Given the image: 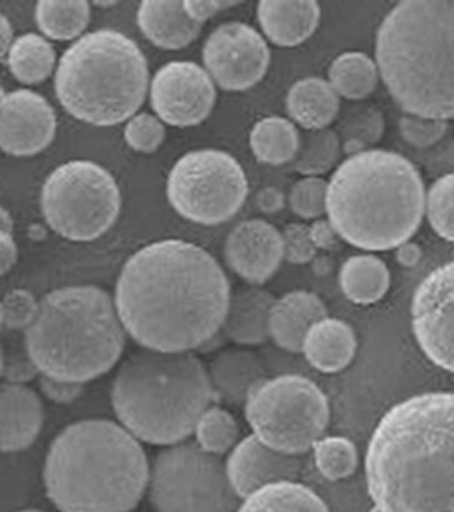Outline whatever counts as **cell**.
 I'll return each instance as SVG.
<instances>
[{
	"label": "cell",
	"mask_w": 454,
	"mask_h": 512,
	"mask_svg": "<svg viewBox=\"0 0 454 512\" xmlns=\"http://www.w3.org/2000/svg\"><path fill=\"white\" fill-rule=\"evenodd\" d=\"M4 326V308H2V301H0V330Z\"/></svg>",
	"instance_id": "obj_55"
},
{
	"label": "cell",
	"mask_w": 454,
	"mask_h": 512,
	"mask_svg": "<svg viewBox=\"0 0 454 512\" xmlns=\"http://www.w3.org/2000/svg\"><path fill=\"white\" fill-rule=\"evenodd\" d=\"M147 494L156 512H236L241 502L227 478L226 461L188 441L156 456Z\"/></svg>",
	"instance_id": "obj_11"
},
{
	"label": "cell",
	"mask_w": 454,
	"mask_h": 512,
	"mask_svg": "<svg viewBox=\"0 0 454 512\" xmlns=\"http://www.w3.org/2000/svg\"><path fill=\"white\" fill-rule=\"evenodd\" d=\"M376 65L405 115L454 118V0H405L383 19Z\"/></svg>",
	"instance_id": "obj_5"
},
{
	"label": "cell",
	"mask_w": 454,
	"mask_h": 512,
	"mask_svg": "<svg viewBox=\"0 0 454 512\" xmlns=\"http://www.w3.org/2000/svg\"><path fill=\"white\" fill-rule=\"evenodd\" d=\"M284 238V258L292 265H304L315 258L316 248L309 233V227L303 224H289L282 234Z\"/></svg>",
	"instance_id": "obj_42"
},
{
	"label": "cell",
	"mask_w": 454,
	"mask_h": 512,
	"mask_svg": "<svg viewBox=\"0 0 454 512\" xmlns=\"http://www.w3.org/2000/svg\"><path fill=\"white\" fill-rule=\"evenodd\" d=\"M340 134L344 139V152L347 158L366 151L367 146H374L385 130V120L381 111L369 106H359L350 111L349 115L340 123Z\"/></svg>",
	"instance_id": "obj_36"
},
{
	"label": "cell",
	"mask_w": 454,
	"mask_h": 512,
	"mask_svg": "<svg viewBox=\"0 0 454 512\" xmlns=\"http://www.w3.org/2000/svg\"><path fill=\"white\" fill-rule=\"evenodd\" d=\"M357 350V337L354 328L326 316L309 328L304 338L303 352L309 366L320 373L333 374L344 371L349 366Z\"/></svg>",
	"instance_id": "obj_25"
},
{
	"label": "cell",
	"mask_w": 454,
	"mask_h": 512,
	"mask_svg": "<svg viewBox=\"0 0 454 512\" xmlns=\"http://www.w3.org/2000/svg\"><path fill=\"white\" fill-rule=\"evenodd\" d=\"M41 210L48 226L62 238L88 243L117 222L122 193L110 171L99 164L70 161L45 181Z\"/></svg>",
	"instance_id": "obj_10"
},
{
	"label": "cell",
	"mask_w": 454,
	"mask_h": 512,
	"mask_svg": "<svg viewBox=\"0 0 454 512\" xmlns=\"http://www.w3.org/2000/svg\"><path fill=\"white\" fill-rule=\"evenodd\" d=\"M207 373L216 398L231 405H245L251 391L267 379L260 355L248 349L222 350L210 362Z\"/></svg>",
	"instance_id": "obj_21"
},
{
	"label": "cell",
	"mask_w": 454,
	"mask_h": 512,
	"mask_svg": "<svg viewBox=\"0 0 454 512\" xmlns=\"http://www.w3.org/2000/svg\"><path fill=\"white\" fill-rule=\"evenodd\" d=\"M398 127L403 139L417 149H431L439 144L448 132V122L415 117V115H403Z\"/></svg>",
	"instance_id": "obj_40"
},
{
	"label": "cell",
	"mask_w": 454,
	"mask_h": 512,
	"mask_svg": "<svg viewBox=\"0 0 454 512\" xmlns=\"http://www.w3.org/2000/svg\"><path fill=\"white\" fill-rule=\"evenodd\" d=\"M151 465L137 437L113 420H79L53 439L43 466L60 512H130L147 494Z\"/></svg>",
	"instance_id": "obj_3"
},
{
	"label": "cell",
	"mask_w": 454,
	"mask_h": 512,
	"mask_svg": "<svg viewBox=\"0 0 454 512\" xmlns=\"http://www.w3.org/2000/svg\"><path fill=\"white\" fill-rule=\"evenodd\" d=\"M424 214V180L396 152L350 156L328 183V222L338 238L361 250H395L417 233Z\"/></svg>",
	"instance_id": "obj_4"
},
{
	"label": "cell",
	"mask_w": 454,
	"mask_h": 512,
	"mask_svg": "<svg viewBox=\"0 0 454 512\" xmlns=\"http://www.w3.org/2000/svg\"><path fill=\"white\" fill-rule=\"evenodd\" d=\"M255 202H257L258 209L265 212V214H275V212H280V210L284 209L286 197H284V193L277 190V188L267 187L262 188V190L257 193Z\"/></svg>",
	"instance_id": "obj_49"
},
{
	"label": "cell",
	"mask_w": 454,
	"mask_h": 512,
	"mask_svg": "<svg viewBox=\"0 0 454 512\" xmlns=\"http://www.w3.org/2000/svg\"><path fill=\"white\" fill-rule=\"evenodd\" d=\"M226 472L231 487L243 501L270 483L296 482L301 461L297 456L268 448L251 434L241 439L227 456Z\"/></svg>",
	"instance_id": "obj_18"
},
{
	"label": "cell",
	"mask_w": 454,
	"mask_h": 512,
	"mask_svg": "<svg viewBox=\"0 0 454 512\" xmlns=\"http://www.w3.org/2000/svg\"><path fill=\"white\" fill-rule=\"evenodd\" d=\"M301 135L287 118L267 117L255 123L251 130L250 146L255 158L263 164L280 166L296 159Z\"/></svg>",
	"instance_id": "obj_29"
},
{
	"label": "cell",
	"mask_w": 454,
	"mask_h": 512,
	"mask_svg": "<svg viewBox=\"0 0 454 512\" xmlns=\"http://www.w3.org/2000/svg\"><path fill=\"white\" fill-rule=\"evenodd\" d=\"M378 65L367 53L347 52L338 55L328 69V82L340 98L361 101L378 86Z\"/></svg>",
	"instance_id": "obj_30"
},
{
	"label": "cell",
	"mask_w": 454,
	"mask_h": 512,
	"mask_svg": "<svg viewBox=\"0 0 454 512\" xmlns=\"http://www.w3.org/2000/svg\"><path fill=\"white\" fill-rule=\"evenodd\" d=\"M40 391L48 400L59 405H70L81 398L84 393V384L64 381V379L50 378L40 374Z\"/></svg>",
	"instance_id": "obj_43"
},
{
	"label": "cell",
	"mask_w": 454,
	"mask_h": 512,
	"mask_svg": "<svg viewBox=\"0 0 454 512\" xmlns=\"http://www.w3.org/2000/svg\"><path fill=\"white\" fill-rule=\"evenodd\" d=\"M18 262V245L12 233L0 229V277L6 275Z\"/></svg>",
	"instance_id": "obj_47"
},
{
	"label": "cell",
	"mask_w": 454,
	"mask_h": 512,
	"mask_svg": "<svg viewBox=\"0 0 454 512\" xmlns=\"http://www.w3.org/2000/svg\"><path fill=\"white\" fill-rule=\"evenodd\" d=\"M137 24L147 40L163 50L188 47L202 30L178 0H144L137 11Z\"/></svg>",
	"instance_id": "obj_23"
},
{
	"label": "cell",
	"mask_w": 454,
	"mask_h": 512,
	"mask_svg": "<svg viewBox=\"0 0 454 512\" xmlns=\"http://www.w3.org/2000/svg\"><path fill=\"white\" fill-rule=\"evenodd\" d=\"M6 98V91H4V88L0 86V103H2V99Z\"/></svg>",
	"instance_id": "obj_57"
},
{
	"label": "cell",
	"mask_w": 454,
	"mask_h": 512,
	"mask_svg": "<svg viewBox=\"0 0 454 512\" xmlns=\"http://www.w3.org/2000/svg\"><path fill=\"white\" fill-rule=\"evenodd\" d=\"M149 89V65L134 40L120 31L81 36L65 50L55 74L64 110L94 127L135 117Z\"/></svg>",
	"instance_id": "obj_8"
},
{
	"label": "cell",
	"mask_w": 454,
	"mask_h": 512,
	"mask_svg": "<svg viewBox=\"0 0 454 512\" xmlns=\"http://www.w3.org/2000/svg\"><path fill=\"white\" fill-rule=\"evenodd\" d=\"M309 233L318 250H332L338 245V234L328 221H318L309 227Z\"/></svg>",
	"instance_id": "obj_48"
},
{
	"label": "cell",
	"mask_w": 454,
	"mask_h": 512,
	"mask_svg": "<svg viewBox=\"0 0 454 512\" xmlns=\"http://www.w3.org/2000/svg\"><path fill=\"white\" fill-rule=\"evenodd\" d=\"M236 512H330L320 495L303 483L277 482L239 502Z\"/></svg>",
	"instance_id": "obj_28"
},
{
	"label": "cell",
	"mask_w": 454,
	"mask_h": 512,
	"mask_svg": "<svg viewBox=\"0 0 454 512\" xmlns=\"http://www.w3.org/2000/svg\"><path fill=\"white\" fill-rule=\"evenodd\" d=\"M224 255L227 265L241 279L262 286L274 277L284 260V238L270 222L251 219L229 233Z\"/></svg>",
	"instance_id": "obj_17"
},
{
	"label": "cell",
	"mask_w": 454,
	"mask_h": 512,
	"mask_svg": "<svg viewBox=\"0 0 454 512\" xmlns=\"http://www.w3.org/2000/svg\"><path fill=\"white\" fill-rule=\"evenodd\" d=\"M214 400L207 367L192 352L139 350L111 386L118 424L140 443L163 448L187 441Z\"/></svg>",
	"instance_id": "obj_6"
},
{
	"label": "cell",
	"mask_w": 454,
	"mask_h": 512,
	"mask_svg": "<svg viewBox=\"0 0 454 512\" xmlns=\"http://www.w3.org/2000/svg\"><path fill=\"white\" fill-rule=\"evenodd\" d=\"M16 512H45V511H41V509H35V507H30V509H21V511H16Z\"/></svg>",
	"instance_id": "obj_56"
},
{
	"label": "cell",
	"mask_w": 454,
	"mask_h": 512,
	"mask_svg": "<svg viewBox=\"0 0 454 512\" xmlns=\"http://www.w3.org/2000/svg\"><path fill=\"white\" fill-rule=\"evenodd\" d=\"M338 280L349 301L366 306L386 296L390 289V270L378 256L357 255L344 263Z\"/></svg>",
	"instance_id": "obj_27"
},
{
	"label": "cell",
	"mask_w": 454,
	"mask_h": 512,
	"mask_svg": "<svg viewBox=\"0 0 454 512\" xmlns=\"http://www.w3.org/2000/svg\"><path fill=\"white\" fill-rule=\"evenodd\" d=\"M94 6H101V7L117 6V2H94Z\"/></svg>",
	"instance_id": "obj_53"
},
{
	"label": "cell",
	"mask_w": 454,
	"mask_h": 512,
	"mask_svg": "<svg viewBox=\"0 0 454 512\" xmlns=\"http://www.w3.org/2000/svg\"><path fill=\"white\" fill-rule=\"evenodd\" d=\"M318 472L326 480H344L356 473L359 453L356 444L342 436L321 437L313 446Z\"/></svg>",
	"instance_id": "obj_35"
},
{
	"label": "cell",
	"mask_w": 454,
	"mask_h": 512,
	"mask_svg": "<svg viewBox=\"0 0 454 512\" xmlns=\"http://www.w3.org/2000/svg\"><path fill=\"white\" fill-rule=\"evenodd\" d=\"M127 332L115 299L94 286L62 287L41 299L24 349L43 376L86 384L117 366Z\"/></svg>",
	"instance_id": "obj_7"
},
{
	"label": "cell",
	"mask_w": 454,
	"mask_h": 512,
	"mask_svg": "<svg viewBox=\"0 0 454 512\" xmlns=\"http://www.w3.org/2000/svg\"><path fill=\"white\" fill-rule=\"evenodd\" d=\"M0 229L7 231V233H12V229H14L12 217L9 216V212L4 207H0Z\"/></svg>",
	"instance_id": "obj_52"
},
{
	"label": "cell",
	"mask_w": 454,
	"mask_h": 512,
	"mask_svg": "<svg viewBox=\"0 0 454 512\" xmlns=\"http://www.w3.org/2000/svg\"><path fill=\"white\" fill-rule=\"evenodd\" d=\"M287 115L306 130H323L340 113V96L321 77L297 81L286 98Z\"/></svg>",
	"instance_id": "obj_26"
},
{
	"label": "cell",
	"mask_w": 454,
	"mask_h": 512,
	"mask_svg": "<svg viewBox=\"0 0 454 512\" xmlns=\"http://www.w3.org/2000/svg\"><path fill=\"white\" fill-rule=\"evenodd\" d=\"M425 212L437 236L454 243V175L434 181L425 197Z\"/></svg>",
	"instance_id": "obj_37"
},
{
	"label": "cell",
	"mask_w": 454,
	"mask_h": 512,
	"mask_svg": "<svg viewBox=\"0 0 454 512\" xmlns=\"http://www.w3.org/2000/svg\"><path fill=\"white\" fill-rule=\"evenodd\" d=\"M166 193L171 207L187 221L219 226L245 205L248 178L227 152L192 151L181 156L169 171Z\"/></svg>",
	"instance_id": "obj_12"
},
{
	"label": "cell",
	"mask_w": 454,
	"mask_h": 512,
	"mask_svg": "<svg viewBox=\"0 0 454 512\" xmlns=\"http://www.w3.org/2000/svg\"><path fill=\"white\" fill-rule=\"evenodd\" d=\"M216 84L195 62L175 60L152 77L151 106L159 120L173 127L204 122L216 105Z\"/></svg>",
	"instance_id": "obj_15"
},
{
	"label": "cell",
	"mask_w": 454,
	"mask_h": 512,
	"mask_svg": "<svg viewBox=\"0 0 454 512\" xmlns=\"http://www.w3.org/2000/svg\"><path fill=\"white\" fill-rule=\"evenodd\" d=\"M2 367H4V349L0 345V376H2Z\"/></svg>",
	"instance_id": "obj_54"
},
{
	"label": "cell",
	"mask_w": 454,
	"mask_h": 512,
	"mask_svg": "<svg viewBox=\"0 0 454 512\" xmlns=\"http://www.w3.org/2000/svg\"><path fill=\"white\" fill-rule=\"evenodd\" d=\"M366 482L383 512H454V393L427 391L391 407L366 453Z\"/></svg>",
	"instance_id": "obj_2"
},
{
	"label": "cell",
	"mask_w": 454,
	"mask_h": 512,
	"mask_svg": "<svg viewBox=\"0 0 454 512\" xmlns=\"http://www.w3.org/2000/svg\"><path fill=\"white\" fill-rule=\"evenodd\" d=\"M204 69L224 91H246L267 74V41L250 24L226 23L210 33L202 50Z\"/></svg>",
	"instance_id": "obj_13"
},
{
	"label": "cell",
	"mask_w": 454,
	"mask_h": 512,
	"mask_svg": "<svg viewBox=\"0 0 454 512\" xmlns=\"http://www.w3.org/2000/svg\"><path fill=\"white\" fill-rule=\"evenodd\" d=\"M14 28L11 21L0 12V59H4L11 52L14 45Z\"/></svg>",
	"instance_id": "obj_51"
},
{
	"label": "cell",
	"mask_w": 454,
	"mask_h": 512,
	"mask_svg": "<svg viewBox=\"0 0 454 512\" xmlns=\"http://www.w3.org/2000/svg\"><path fill=\"white\" fill-rule=\"evenodd\" d=\"M45 408L26 384H0V453L30 448L40 436Z\"/></svg>",
	"instance_id": "obj_19"
},
{
	"label": "cell",
	"mask_w": 454,
	"mask_h": 512,
	"mask_svg": "<svg viewBox=\"0 0 454 512\" xmlns=\"http://www.w3.org/2000/svg\"><path fill=\"white\" fill-rule=\"evenodd\" d=\"M328 316L320 297L308 291L287 292L275 299L268 321L270 338L280 349L301 352L309 328Z\"/></svg>",
	"instance_id": "obj_20"
},
{
	"label": "cell",
	"mask_w": 454,
	"mask_h": 512,
	"mask_svg": "<svg viewBox=\"0 0 454 512\" xmlns=\"http://www.w3.org/2000/svg\"><path fill=\"white\" fill-rule=\"evenodd\" d=\"M57 53L43 36L28 33L14 41L7 55V65L16 81L26 86L40 84L52 76Z\"/></svg>",
	"instance_id": "obj_31"
},
{
	"label": "cell",
	"mask_w": 454,
	"mask_h": 512,
	"mask_svg": "<svg viewBox=\"0 0 454 512\" xmlns=\"http://www.w3.org/2000/svg\"><path fill=\"white\" fill-rule=\"evenodd\" d=\"M239 2H222V0H185L183 6L188 16L195 23L202 24L214 18L217 12L226 11L229 7L238 6Z\"/></svg>",
	"instance_id": "obj_46"
},
{
	"label": "cell",
	"mask_w": 454,
	"mask_h": 512,
	"mask_svg": "<svg viewBox=\"0 0 454 512\" xmlns=\"http://www.w3.org/2000/svg\"><path fill=\"white\" fill-rule=\"evenodd\" d=\"M38 301L30 291L14 289L2 299L4 326L9 330H26L38 313Z\"/></svg>",
	"instance_id": "obj_41"
},
{
	"label": "cell",
	"mask_w": 454,
	"mask_h": 512,
	"mask_svg": "<svg viewBox=\"0 0 454 512\" xmlns=\"http://www.w3.org/2000/svg\"><path fill=\"white\" fill-rule=\"evenodd\" d=\"M258 23L277 47L301 45L320 26L321 9L315 0H263L258 4Z\"/></svg>",
	"instance_id": "obj_22"
},
{
	"label": "cell",
	"mask_w": 454,
	"mask_h": 512,
	"mask_svg": "<svg viewBox=\"0 0 454 512\" xmlns=\"http://www.w3.org/2000/svg\"><path fill=\"white\" fill-rule=\"evenodd\" d=\"M342 152V140L330 128L309 130L301 137L294 169L306 176L325 175L337 164Z\"/></svg>",
	"instance_id": "obj_33"
},
{
	"label": "cell",
	"mask_w": 454,
	"mask_h": 512,
	"mask_svg": "<svg viewBox=\"0 0 454 512\" xmlns=\"http://www.w3.org/2000/svg\"><path fill=\"white\" fill-rule=\"evenodd\" d=\"M328 183L323 178L308 176L296 181L289 193V205L296 216L303 219H320L326 214Z\"/></svg>",
	"instance_id": "obj_38"
},
{
	"label": "cell",
	"mask_w": 454,
	"mask_h": 512,
	"mask_svg": "<svg viewBox=\"0 0 454 512\" xmlns=\"http://www.w3.org/2000/svg\"><path fill=\"white\" fill-rule=\"evenodd\" d=\"M193 436L198 448L205 453L221 458L222 454L231 453L239 443V424L233 414L224 408L210 405L195 424Z\"/></svg>",
	"instance_id": "obj_34"
},
{
	"label": "cell",
	"mask_w": 454,
	"mask_h": 512,
	"mask_svg": "<svg viewBox=\"0 0 454 512\" xmlns=\"http://www.w3.org/2000/svg\"><path fill=\"white\" fill-rule=\"evenodd\" d=\"M275 297L258 287H243L231 294L222 333L234 344L251 347L270 338L268 321L274 308Z\"/></svg>",
	"instance_id": "obj_24"
},
{
	"label": "cell",
	"mask_w": 454,
	"mask_h": 512,
	"mask_svg": "<svg viewBox=\"0 0 454 512\" xmlns=\"http://www.w3.org/2000/svg\"><path fill=\"white\" fill-rule=\"evenodd\" d=\"M91 18L86 0H40L35 19L43 35L50 40L69 41L84 33Z\"/></svg>",
	"instance_id": "obj_32"
},
{
	"label": "cell",
	"mask_w": 454,
	"mask_h": 512,
	"mask_svg": "<svg viewBox=\"0 0 454 512\" xmlns=\"http://www.w3.org/2000/svg\"><path fill=\"white\" fill-rule=\"evenodd\" d=\"M367 512H383V511H381V509H379V507L373 506Z\"/></svg>",
	"instance_id": "obj_58"
},
{
	"label": "cell",
	"mask_w": 454,
	"mask_h": 512,
	"mask_svg": "<svg viewBox=\"0 0 454 512\" xmlns=\"http://www.w3.org/2000/svg\"><path fill=\"white\" fill-rule=\"evenodd\" d=\"M420 258H422V250L415 243L407 241L396 248V262L400 263L402 267H415L420 262Z\"/></svg>",
	"instance_id": "obj_50"
},
{
	"label": "cell",
	"mask_w": 454,
	"mask_h": 512,
	"mask_svg": "<svg viewBox=\"0 0 454 512\" xmlns=\"http://www.w3.org/2000/svg\"><path fill=\"white\" fill-rule=\"evenodd\" d=\"M246 422L265 446L289 456L313 449L330 424V403L318 384L299 374L265 379L245 403Z\"/></svg>",
	"instance_id": "obj_9"
},
{
	"label": "cell",
	"mask_w": 454,
	"mask_h": 512,
	"mask_svg": "<svg viewBox=\"0 0 454 512\" xmlns=\"http://www.w3.org/2000/svg\"><path fill=\"white\" fill-rule=\"evenodd\" d=\"M38 374H40V371L31 362L28 352H24V354H4L2 376L7 379V383L24 384L26 381H31Z\"/></svg>",
	"instance_id": "obj_45"
},
{
	"label": "cell",
	"mask_w": 454,
	"mask_h": 512,
	"mask_svg": "<svg viewBox=\"0 0 454 512\" xmlns=\"http://www.w3.org/2000/svg\"><path fill=\"white\" fill-rule=\"evenodd\" d=\"M412 332L425 357L454 374V260L434 268L415 289Z\"/></svg>",
	"instance_id": "obj_14"
},
{
	"label": "cell",
	"mask_w": 454,
	"mask_h": 512,
	"mask_svg": "<svg viewBox=\"0 0 454 512\" xmlns=\"http://www.w3.org/2000/svg\"><path fill=\"white\" fill-rule=\"evenodd\" d=\"M57 132V115L47 99L18 89L0 103V149L14 158H31L45 151Z\"/></svg>",
	"instance_id": "obj_16"
},
{
	"label": "cell",
	"mask_w": 454,
	"mask_h": 512,
	"mask_svg": "<svg viewBox=\"0 0 454 512\" xmlns=\"http://www.w3.org/2000/svg\"><path fill=\"white\" fill-rule=\"evenodd\" d=\"M425 169L434 178L454 175V139L441 140L431 147L424 159Z\"/></svg>",
	"instance_id": "obj_44"
},
{
	"label": "cell",
	"mask_w": 454,
	"mask_h": 512,
	"mask_svg": "<svg viewBox=\"0 0 454 512\" xmlns=\"http://www.w3.org/2000/svg\"><path fill=\"white\" fill-rule=\"evenodd\" d=\"M166 137L164 125L151 113H139L130 118L125 127V140L134 151L151 154L158 151Z\"/></svg>",
	"instance_id": "obj_39"
},
{
	"label": "cell",
	"mask_w": 454,
	"mask_h": 512,
	"mask_svg": "<svg viewBox=\"0 0 454 512\" xmlns=\"http://www.w3.org/2000/svg\"><path fill=\"white\" fill-rule=\"evenodd\" d=\"M113 299L125 332L142 349L192 352L221 332L231 287L209 251L163 239L130 256Z\"/></svg>",
	"instance_id": "obj_1"
}]
</instances>
